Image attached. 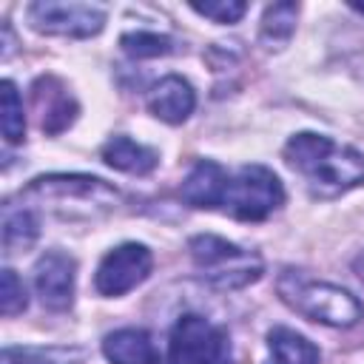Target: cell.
<instances>
[{"label": "cell", "mask_w": 364, "mask_h": 364, "mask_svg": "<svg viewBox=\"0 0 364 364\" xmlns=\"http://www.w3.org/2000/svg\"><path fill=\"white\" fill-rule=\"evenodd\" d=\"M284 159L316 196H338L364 182V154L321 134L301 131L290 136Z\"/></svg>", "instance_id": "6da1fadb"}, {"label": "cell", "mask_w": 364, "mask_h": 364, "mask_svg": "<svg viewBox=\"0 0 364 364\" xmlns=\"http://www.w3.org/2000/svg\"><path fill=\"white\" fill-rule=\"evenodd\" d=\"M276 290L290 310L327 327H353L358 318H364V307L350 290L330 282H316L301 270H282Z\"/></svg>", "instance_id": "7a4b0ae2"}, {"label": "cell", "mask_w": 364, "mask_h": 364, "mask_svg": "<svg viewBox=\"0 0 364 364\" xmlns=\"http://www.w3.org/2000/svg\"><path fill=\"white\" fill-rule=\"evenodd\" d=\"M188 250L199 276L219 290H239L262 276V259L222 236L213 233L193 236Z\"/></svg>", "instance_id": "3957f363"}, {"label": "cell", "mask_w": 364, "mask_h": 364, "mask_svg": "<svg viewBox=\"0 0 364 364\" xmlns=\"http://www.w3.org/2000/svg\"><path fill=\"white\" fill-rule=\"evenodd\" d=\"M284 202V188L264 165H242L230 179L222 199V210L242 222H262Z\"/></svg>", "instance_id": "277c9868"}, {"label": "cell", "mask_w": 364, "mask_h": 364, "mask_svg": "<svg viewBox=\"0 0 364 364\" xmlns=\"http://www.w3.org/2000/svg\"><path fill=\"white\" fill-rule=\"evenodd\" d=\"M168 364H233L228 333L196 313L176 318L168 336Z\"/></svg>", "instance_id": "5b68a950"}, {"label": "cell", "mask_w": 364, "mask_h": 364, "mask_svg": "<svg viewBox=\"0 0 364 364\" xmlns=\"http://www.w3.org/2000/svg\"><path fill=\"white\" fill-rule=\"evenodd\" d=\"M28 26L40 34L57 37H91L102 31L105 11L91 3H63V0H37L26 11Z\"/></svg>", "instance_id": "8992f818"}, {"label": "cell", "mask_w": 364, "mask_h": 364, "mask_svg": "<svg viewBox=\"0 0 364 364\" xmlns=\"http://www.w3.org/2000/svg\"><path fill=\"white\" fill-rule=\"evenodd\" d=\"M151 264H154V259L145 245L125 242L102 256L97 276H94V287L102 296H122L148 279Z\"/></svg>", "instance_id": "52a82bcc"}, {"label": "cell", "mask_w": 364, "mask_h": 364, "mask_svg": "<svg viewBox=\"0 0 364 364\" xmlns=\"http://www.w3.org/2000/svg\"><path fill=\"white\" fill-rule=\"evenodd\" d=\"M77 262L60 250H48L34 264V287L48 310H68L74 301Z\"/></svg>", "instance_id": "ba28073f"}, {"label": "cell", "mask_w": 364, "mask_h": 364, "mask_svg": "<svg viewBox=\"0 0 364 364\" xmlns=\"http://www.w3.org/2000/svg\"><path fill=\"white\" fill-rule=\"evenodd\" d=\"M31 97L40 114V128L48 136L63 134L77 119V100L68 94V88L57 77H40L31 88Z\"/></svg>", "instance_id": "9c48e42d"}, {"label": "cell", "mask_w": 364, "mask_h": 364, "mask_svg": "<svg viewBox=\"0 0 364 364\" xmlns=\"http://www.w3.org/2000/svg\"><path fill=\"white\" fill-rule=\"evenodd\" d=\"M57 196V199H80L88 205H114L117 191L97 176H40L26 188V196Z\"/></svg>", "instance_id": "30bf717a"}, {"label": "cell", "mask_w": 364, "mask_h": 364, "mask_svg": "<svg viewBox=\"0 0 364 364\" xmlns=\"http://www.w3.org/2000/svg\"><path fill=\"white\" fill-rule=\"evenodd\" d=\"M228 179H230V173L219 162L199 159L193 165V171L185 176L182 188H179V196L191 208H208V210L222 208V199H225V191H228Z\"/></svg>", "instance_id": "8fae6325"}, {"label": "cell", "mask_w": 364, "mask_h": 364, "mask_svg": "<svg viewBox=\"0 0 364 364\" xmlns=\"http://www.w3.org/2000/svg\"><path fill=\"white\" fill-rule=\"evenodd\" d=\"M193 105H196V94H193L191 82L182 80V77H176V74L162 77L148 91V108H151V114L159 117L168 125L185 122L193 114Z\"/></svg>", "instance_id": "7c38bea8"}, {"label": "cell", "mask_w": 364, "mask_h": 364, "mask_svg": "<svg viewBox=\"0 0 364 364\" xmlns=\"http://www.w3.org/2000/svg\"><path fill=\"white\" fill-rule=\"evenodd\" d=\"M102 353L111 364H156V347L151 336L139 327H122L105 336Z\"/></svg>", "instance_id": "4fadbf2b"}, {"label": "cell", "mask_w": 364, "mask_h": 364, "mask_svg": "<svg viewBox=\"0 0 364 364\" xmlns=\"http://www.w3.org/2000/svg\"><path fill=\"white\" fill-rule=\"evenodd\" d=\"M102 159L117 171L142 176V173H151L156 168L159 154L154 148H145V145L128 139V136H114L102 145Z\"/></svg>", "instance_id": "5bb4252c"}, {"label": "cell", "mask_w": 364, "mask_h": 364, "mask_svg": "<svg viewBox=\"0 0 364 364\" xmlns=\"http://www.w3.org/2000/svg\"><path fill=\"white\" fill-rule=\"evenodd\" d=\"M267 364H318V347L290 327H273L267 333Z\"/></svg>", "instance_id": "9a60e30c"}, {"label": "cell", "mask_w": 364, "mask_h": 364, "mask_svg": "<svg viewBox=\"0 0 364 364\" xmlns=\"http://www.w3.org/2000/svg\"><path fill=\"white\" fill-rule=\"evenodd\" d=\"M296 17H299V6L296 3H273L264 9L262 17V43L267 48H282L287 46V40L296 31Z\"/></svg>", "instance_id": "2e32d148"}, {"label": "cell", "mask_w": 364, "mask_h": 364, "mask_svg": "<svg viewBox=\"0 0 364 364\" xmlns=\"http://www.w3.org/2000/svg\"><path fill=\"white\" fill-rule=\"evenodd\" d=\"M40 228H37V219L20 208V210H6L3 216V247L6 253H17V250H28L37 239Z\"/></svg>", "instance_id": "e0dca14e"}, {"label": "cell", "mask_w": 364, "mask_h": 364, "mask_svg": "<svg viewBox=\"0 0 364 364\" xmlns=\"http://www.w3.org/2000/svg\"><path fill=\"white\" fill-rule=\"evenodd\" d=\"M0 88H3L0 91V125H3V136H6V142L17 145L26 136L23 100H20V94H17V88H14L11 80H6Z\"/></svg>", "instance_id": "ac0fdd59"}, {"label": "cell", "mask_w": 364, "mask_h": 364, "mask_svg": "<svg viewBox=\"0 0 364 364\" xmlns=\"http://www.w3.org/2000/svg\"><path fill=\"white\" fill-rule=\"evenodd\" d=\"M122 51L142 60V57H165V54H173L176 51V43L173 37L168 34H156V31H131V34H122L119 40Z\"/></svg>", "instance_id": "d6986e66"}, {"label": "cell", "mask_w": 364, "mask_h": 364, "mask_svg": "<svg viewBox=\"0 0 364 364\" xmlns=\"http://www.w3.org/2000/svg\"><path fill=\"white\" fill-rule=\"evenodd\" d=\"M77 350H43V347H9L3 364H74Z\"/></svg>", "instance_id": "ffe728a7"}, {"label": "cell", "mask_w": 364, "mask_h": 364, "mask_svg": "<svg viewBox=\"0 0 364 364\" xmlns=\"http://www.w3.org/2000/svg\"><path fill=\"white\" fill-rule=\"evenodd\" d=\"M26 304H28V299H26L23 282L17 279V273L11 267H6L3 279H0V310H3V316H17V313L26 310Z\"/></svg>", "instance_id": "44dd1931"}, {"label": "cell", "mask_w": 364, "mask_h": 364, "mask_svg": "<svg viewBox=\"0 0 364 364\" xmlns=\"http://www.w3.org/2000/svg\"><path fill=\"white\" fill-rule=\"evenodd\" d=\"M191 9L196 11V14H202V17H210V20H216V23H236L245 11H247V6L242 3V0H222V3H191Z\"/></svg>", "instance_id": "7402d4cb"}, {"label": "cell", "mask_w": 364, "mask_h": 364, "mask_svg": "<svg viewBox=\"0 0 364 364\" xmlns=\"http://www.w3.org/2000/svg\"><path fill=\"white\" fill-rule=\"evenodd\" d=\"M353 267H355V273H358V276L364 279V250H361V253L355 256V262H353Z\"/></svg>", "instance_id": "603a6c76"}, {"label": "cell", "mask_w": 364, "mask_h": 364, "mask_svg": "<svg viewBox=\"0 0 364 364\" xmlns=\"http://www.w3.org/2000/svg\"><path fill=\"white\" fill-rule=\"evenodd\" d=\"M350 6H353V9L358 11V14H364V3H350Z\"/></svg>", "instance_id": "cb8c5ba5"}]
</instances>
